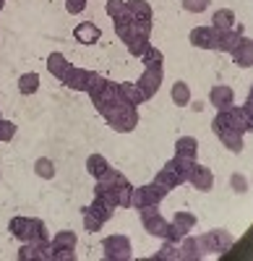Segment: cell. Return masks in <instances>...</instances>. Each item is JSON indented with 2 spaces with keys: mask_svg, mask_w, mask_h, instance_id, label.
Masks as SVG:
<instances>
[{
  "mask_svg": "<svg viewBox=\"0 0 253 261\" xmlns=\"http://www.w3.org/2000/svg\"><path fill=\"white\" fill-rule=\"evenodd\" d=\"M99 115L107 120V125L113 130H118V134H131V130L138 125V110L133 105H128L125 99H118V102L107 105Z\"/></svg>",
  "mask_w": 253,
  "mask_h": 261,
  "instance_id": "6da1fadb",
  "label": "cell"
},
{
  "mask_svg": "<svg viewBox=\"0 0 253 261\" xmlns=\"http://www.w3.org/2000/svg\"><path fill=\"white\" fill-rule=\"evenodd\" d=\"M8 230L16 241L21 243H34V241H42V238H47L45 232V222L37 220V217H13L8 222Z\"/></svg>",
  "mask_w": 253,
  "mask_h": 261,
  "instance_id": "7a4b0ae2",
  "label": "cell"
},
{
  "mask_svg": "<svg viewBox=\"0 0 253 261\" xmlns=\"http://www.w3.org/2000/svg\"><path fill=\"white\" fill-rule=\"evenodd\" d=\"M212 128H233L238 134H248L253 128V120H250V107H227V110H219Z\"/></svg>",
  "mask_w": 253,
  "mask_h": 261,
  "instance_id": "3957f363",
  "label": "cell"
},
{
  "mask_svg": "<svg viewBox=\"0 0 253 261\" xmlns=\"http://www.w3.org/2000/svg\"><path fill=\"white\" fill-rule=\"evenodd\" d=\"M89 97H92L94 107L102 113L107 105H113V102L120 99V86L115 81H107V79H102L99 73H94L92 86H89Z\"/></svg>",
  "mask_w": 253,
  "mask_h": 261,
  "instance_id": "277c9868",
  "label": "cell"
},
{
  "mask_svg": "<svg viewBox=\"0 0 253 261\" xmlns=\"http://www.w3.org/2000/svg\"><path fill=\"white\" fill-rule=\"evenodd\" d=\"M138 212H141V225H144L146 232L157 235V238H164V241H173V222H167L157 206H144Z\"/></svg>",
  "mask_w": 253,
  "mask_h": 261,
  "instance_id": "5b68a950",
  "label": "cell"
},
{
  "mask_svg": "<svg viewBox=\"0 0 253 261\" xmlns=\"http://www.w3.org/2000/svg\"><path fill=\"white\" fill-rule=\"evenodd\" d=\"M115 209H110L107 204H102L99 199H94L89 206H83L81 214H83V227H87V232H97L102 230V225L113 217Z\"/></svg>",
  "mask_w": 253,
  "mask_h": 261,
  "instance_id": "8992f818",
  "label": "cell"
},
{
  "mask_svg": "<svg viewBox=\"0 0 253 261\" xmlns=\"http://www.w3.org/2000/svg\"><path fill=\"white\" fill-rule=\"evenodd\" d=\"M170 193V191H164L159 183H146V186H138V188H133V199H131V206H136V209H144V206H157L164 196Z\"/></svg>",
  "mask_w": 253,
  "mask_h": 261,
  "instance_id": "52a82bcc",
  "label": "cell"
},
{
  "mask_svg": "<svg viewBox=\"0 0 253 261\" xmlns=\"http://www.w3.org/2000/svg\"><path fill=\"white\" fill-rule=\"evenodd\" d=\"M102 248H104V258L107 261H131L133 258L131 241L125 235H107Z\"/></svg>",
  "mask_w": 253,
  "mask_h": 261,
  "instance_id": "ba28073f",
  "label": "cell"
},
{
  "mask_svg": "<svg viewBox=\"0 0 253 261\" xmlns=\"http://www.w3.org/2000/svg\"><path fill=\"white\" fill-rule=\"evenodd\" d=\"M18 261H52V243L47 238L34 243H24L18 251Z\"/></svg>",
  "mask_w": 253,
  "mask_h": 261,
  "instance_id": "9c48e42d",
  "label": "cell"
},
{
  "mask_svg": "<svg viewBox=\"0 0 253 261\" xmlns=\"http://www.w3.org/2000/svg\"><path fill=\"white\" fill-rule=\"evenodd\" d=\"M206 253H224L230 246H233V235L227 230H209L206 235H201Z\"/></svg>",
  "mask_w": 253,
  "mask_h": 261,
  "instance_id": "30bf717a",
  "label": "cell"
},
{
  "mask_svg": "<svg viewBox=\"0 0 253 261\" xmlns=\"http://www.w3.org/2000/svg\"><path fill=\"white\" fill-rule=\"evenodd\" d=\"M180 246H178V251H180V258L183 261H201L204 256H206V248H204V241L201 238H196V235H183L180 238Z\"/></svg>",
  "mask_w": 253,
  "mask_h": 261,
  "instance_id": "8fae6325",
  "label": "cell"
},
{
  "mask_svg": "<svg viewBox=\"0 0 253 261\" xmlns=\"http://www.w3.org/2000/svg\"><path fill=\"white\" fill-rule=\"evenodd\" d=\"M92 79H94V71H87V68H71L66 76H63V84L73 92H89L92 86Z\"/></svg>",
  "mask_w": 253,
  "mask_h": 261,
  "instance_id": "7c38bea8",
  "label": "cell"
},
{
  "mask_svg": "<svg viewBox=\"0 0 253 261\" xmlns=\"http://www.w3.org/2000/svg\"><path fill=\"white\" fill-rule=\"evenodd\" d=\"M136 86L144 92L146 99H152L159 92V86H162V68H144V73L136 81Z\"/></svg>",
  "mask_w": 253,
  "mask_h": 261,
  "instance_id": "4fadbf2b",
  "label": "cell"
},
{
  "mask_svg": "<svg viewBox=\"0 0 253 261\" xmlns=\"http://www.w3.org/2000/svg\"><path fill=\"white\" fill-rule=\"evenodd\" d=\"M154 183H159L164 191H173V188H178V186H183V183H185V175H183V172H180L173 162H167V165L157 172Z\"/></svg>",
  "mask_w": 253,
  "mask_h": 261,
  "instance_id": "5bb4252c",
  "label": "cell"
},
{
  "mask_svg": "<svg viewBox=\"0 0 253 261\" xmlns=\"http://www.w3.org/2000/svg\"><path fill=\"white\" fill-rule=\"evenodd\" d=\"M191 45L199 50H217V29L214 27H196L191 32Z\"/></svg>",
  "mask_w": 253,
  "mask_h": 261,
  "instance_id": "9a60e30c",
  "label": "cell"
},
{
  "mask_svg": "<svg viewBox=\"0 0 253 261\" xmlns=\"http://www.w3.org/2000/svg\"><path fill=\"white\" fill-rule=\"evenodd\" d=\"M196 227V214L191 212H175L173 217V243H178L183 235H188Z\"/></svg>",
  "mask_w": 253,
  "mask_h": 261,
  "instance_id": "2e32d148",
  "label": "cell"
},
{
  "mask_svg": "<svg viewBox=\"0 0 253 261\" xmlns=\"http://www.w3.org/2000/svg\"><path fill=\"white\" fill-rule=\"evenodd\" d=\"M188 180H191V186L196 191H212L214 188V175H212V170L204 167L196 162V167L191 170V175H188Z\"/></svg>",
  "mask_w": 253,
  "mask_h": 261,
  "instance_id": "e0dca14e",
  "label": "cell"
},
{
  "mask_svg": "<svg viewBox=\"0 0 253 261\" xmlns=\"http://www.w3.org/2000/svg\"><path fill=\"white\" fill-rule=\"evenodd\" d=\"M240 39H243V29L240 27H233V29H227V32H217V50L233 53L238 47Z\"/></svg>",
  "mask_w": 253,
  "mask_h": 261,
  "instance_id": "ac0fdd59",
  "label": "cell"
},
{
  "mask_svg": "<svg viewBox=\"0 0 253 261\" xmlns=\"http://www.w3.org/2000/svg\"><path fill=\"white\" fill-rule=\"evenodd\" d=\"M233 99H235L233 89H230V86H224V84L212 86V92H209V102H212L217 110H227V107H233Z\"/></svg>",
  "mask_w": 253,
  "mask_h": 261,
  "instance_id": "d6986e66",
  "label": "cell"
},
{
  "mask_svg": "<svg viewBox=\"0 0 253 261\" xmlns=\"http://www.w3.org/2000/svg\"><path fill=\"white\" fill-rule=\"evenodd\" d=\"M73 37H76V42H81V45H94V42H99L102 32H99L97 24H92V21H83V24H78L73 29Z\"/></svg>",
  "mask_w": 253,
  "mask_h": 261,
  "instance_id": "ffe728a7",
  "label": "cell"
},
{
  "mask_svg": "<svg viewBox=\"0 0 253 261\" xmlns=\"http://www.w3.org/2000/svg\"><path fill=\"white\" fill-rule=\"evenodd\" d=\"M230 55H233V60L240 65V68H250V65H253V42L243 37L238 42V47L230 53Z\"/></svg>",
  "mask_w": 253,
  "mask_h": 261,
  "instance_id": "44dd1931",
  "label": "cell"
},
{
  "mask_svg": "<svg viewBox=\"0 0 253 261\" xmlns=\"http://www.w3.org/2000/svg\"><path fill=\"white\" fill-rule=\"evenodd\" d=\"M97 183H99V186H104V188H110V191H118V188H123V186H128V178H125L120 170L107 167V170H104L102 175L97 178Z\"/></svg>",
  "mask_w": 253,
  "mask_h": 261,
  "instance_id": "7402d4cb",
  "label": "cell"
},
{
  "mask_svg": "<svg viewBox=\"0 0 253 261\" xmlns=\"http://www.w3.org/2000/svg\"><path fill=\"white\" fill-rule=\"evenodd\" d=\"M214 134L219 136V141L230 151H235V154H240V151H243V134H238V130H233V128H217Z\"/></svg>",
  "mask_w": 253,
  "mask_h": 261,
  "instance_id": "603a6c76",
  "label": "cell"
},
{
  "mask_svg": "<svg viewBox=\"0 0 253 261\" xmlns=\"http://www.w3.org/2000/svg\"><path fill=\"white\" fill-rule=\"evenodd\" d=\"M73 68V65L66 60V55H60V53H52L50 58H47V71L55 76V79H60L63 81V76H66L68 71Z\"/></svg>",
  "mask_w": 253,
  "mask_h": 261,
  "instance_id": "cb8c5ba5",
  "label": "cell"
},
{
  "mask_svg": "<svg viewBox=\"0 0 253 261\" xmlns=\"http://www.w3.org/2000/svg\"><path fill=\"white\" fill-rule=\"evenodd\" d=\"M107 16L115 21V24H123V21H133L125 0H107Z\"/></svg>",
  "mask_w": 253,
  "mask_h": 261,
  "instance_id": "d4e9b609",
  "label": "cell"
},
{
  "mask_svg": "<svg viewBox=\"0 0 253 261\" xmlns=\"http://www.w3.org/2000/svg\"><path fill=\"white\" fill-rule=\"evenodd\" d=\"M175 154H178V157H193V160H196V154H199V141H196L193 136H180V139L175 141Z\"/></svg>",
  "mask_w": 253,
  "mask_h": 261,
  "instance_id": "484cf974",
  "label": "cell"
},
{
  "mask_svg": "<svg viewBox=\"0 0 253 261\" xmlns=\"http://www.w3.org/2000/svg\"><path fill=\"white\" fill-rule=\"evenodd\" d=\"M212 27L217 32H227V29H233L235 27V13L230 11V8H219L214 16H212Z\"/></svg>",
  "mask_w": 253,
  "mask_h": 261,
  "instance_id": "4316f807",
  "label": "cell"
},
{
  "mask_svg": "<svg viewBox=\"0 0 253 261\" xmlns=\"http://www.w3.org/2000/svg\"><path fill=\"white\" fill-rule=\"evenodd\" d=\"M125 6L136 21H152V6L146 0H125Z\"/></svg>",
  "mask_w": 253,
  "mask_h": 261,
  "instance_id": "83f0119b",
  "label": "cell"
},
{
  "mask_svg": "<svg viewBox=\"0 0 253 261\" xmlns=\"http://www.w3.org/2000/svg\"><path fill=\"white\" fill-rule=\"evenodd\" d=\"M120 86V99H125L128 105H141V102H146V97H144V92L138 89L136 84H118Z\"/></svg>",
  "mask_w": 253,
  "mask_h": 261,
  "instance_id": "f1b7e54d",
  "label": "cell"
},
{
  "mask_svg": "<svg viewBox=\"0 0 253 261\" xmlns=\"http://www.w3.org/2000/svg\"><path fill=\"white\" fill-rule=\"evenodd\" d=\"M170 94H173V102L180 105V107H183V105H191V86H188L185 81H175Z\"/></svg>",
  "mask_w": 253,
  "mask_h": 261,
  "instance_id": "f546056e",
  "label": "cell"
},
{
  "mask_svg": "<svg viewBox=\"0 0 253 261\" xmlns=\"http://www.w3.org/2000/svg\"><path fill=\"white\" fill-rule=\"evenodd\" d=\"M125 47H128L131 55L141 58L146 50L152 47V42H149V37H128V39H125Z\"/></svg>",
  "mask_w": 253,
  "mask_h": 261,
  "instance_id": "4dcf8cb0",
  "label": "cell"
},
{
  "mask_svg": "<svg viewBox=\"0 0 253 261\" xmlns=\"http://www.w3.org/2000/svg\"><path fill=\"white\" fill-rule=\"evenodd\" d=\"M76 232H71V230H60L55 238H52V251H58V248H76Z\"/></svg>",
  "mask_w": 253,
  "mask_h": 261,
  "instance_id": "1f68e13d",
  "label": "cell"
},
{
  "mask_svg": "<svg viewBox=\"0 0 253 261\" xmlns=\"http://www.w3.org/2000/svg\"><path fill=\"white\" fill-rule=\"evenodd\" d=\"M178 258H180V251L173 241H164V246L152 256V261H178Z\"/></svg>",
  "mask_w": 253,
  "mask_h": 261,
  "instance_id": "d6a6232c",
  "label": "cell"
},
{
  "mask_svg": "<svg viewBox=\"0 0 253 261\" xmlns=\"http://www.w3.org/2000/svg\"><path fill=\"white\" fill-rule=\"evenodd\" d=\"M107 167H110V165H107V160H104L102 154H92V157L87 160V170H89L92 178H99Z\"/></svg>",
  "mask_w": 253,
  "mask_h": 261,
  "instance_id": "836d02e7",
  "label": "cell"
},
{
  "mask_svg": "<svg viewBox=\"0 0 253 261\" xmlns=\"http://www.w3.org/2000/svg\"><path fill=\"white\" fill-rule=\"evenodd\" d=\"M18 89H21V94H34L39 89V76L37 73H24L18 79Z\"/></svg>",
  "mask_w": 253,
  "mask_h": 261,
  "instance_id": "e575fe53",
  "label": "cell"
},
{
  "mask_svg": "<svg viewBox=\"0 0 253 261\" xmlns=\"http://www.w3.org/2000/svg\"><path fill=\"white\" fill-rule=\"evenodd\" d=\"M141 60H144V68H162V63H164V55L157 50V47H149L144 55H141Z\"/></svg>",
  "mask_w": 253,
  "mask_h": 261,
  "instance_id": "d590c367",
  "label": "cell"
},
{
  "mask_svg": "<svg viewBox=\"0 0 253 261\" xmlns=\"http://www.w3.org/2000/svg\"><path fill=\"white\" fill-rule=\"evenodd\" d=\"M34 172L39 178H45V180H50V178H55V165L50 162V160H37V165H34Z\"/></svg>",
  "mask_w": 253,
  "mask_h": 261,
  "instance_id": "8d00e7d4",
  "label": "cell"
},
{
  "mask_svg": "<svg viewBox=\"0 0 253 261\" xmlns=\"http://www.w3.org/2000/svg\"><path fill=\"white\" fill-rule=\"evenodd\" d=\"M170 162H173V165H175V167L183 172V175H185V180H188V175H191V170L196 167V160H193V157H178V154H175Z\"/></svg>",
  "mask_w": 253,
  "mask_h": 261,
  "instance_id": "74e56055",
  "label": "cell"
},
{
  "mask_svg": "<svg viewBox=\"0 0 253 261\" xmlns=\"http://www.w3.org/2000/svg\"><path fill=\"white\" fill-rule=\"evenodd\" d=\"M115 196H118V206L128 209V206H131V199H133V186L128 183V186L118 188V191H115Z\"/></svg>",
  "mask_w": 253,
  "mask_h": 261,
  "instance_id": "f35d334b",
  "label": "cell"
},
{
  "mask_svg": "<svg viewBox=\"0 0 253 261\" xmlns=\"http://www.w3.org/2000/svg\"><path fill=\"white\" fill-rule=\"evenodd\" d=\"M16 136V123L0 118V141H11Z\"/></svg>",
  "mask_w": 253,
  "mask_h": 261,
  "instance_id": "ab89813d",
  "label": "cell"
},
{
  "mask_svg": "<svg viewBox=\"0 0 253 261\" xmlns=\"http://www.w3.org/2000/svg\"><path fill=\"white\" fill-rule=\"evenodd\" d=\"M183 8L191 11V13H201L209 8V0H183Z\"/></svg>",
  "mask_w": 253,
  "mask_h": 261,
  "instance_id": "60d3db41",
  "label": "cell"
},
{
  "mask_svg": "<svg viewBox=\"0 0 253 261\" xmlns=\"http://www.w3.org/2000/svg\"><path fill=\"white\" fill-rule=\"evenodd\" d=\"M73 258H76L73 248H58V251H52V261H73Z\"/></svg>",
  "mask_w": 253,
  "mask_h": 261,
  "instance_id": "b9f144b4",
  "label": "cell"
},
{
  "mask_svg": "<svg viewBox=\"0 0 253 261\" xmlns=\"http://www.w3.org/2000/svg\"><path fill=\"white\" fill-rule=\"evenodd\" d=\"M87 8V0H66V11L68 13H81Z\"/></svg>",
  "mask_w": 253,
  "mask_h": 261,
  "instance_id": "7bdbcfd3",
  "label": "cell"
},
{
  "mask_svg": "<svg viewBox=\"0 0 253 261\" xmlns=\"http://www.w3.org/2000/svg\"><path fill=\"white\" fill-rule=\"evenodd\" d=\"M230 183H233L235 191H240V193L245 191V178H243V175H233V180H230Z\"/></svg>",
  "mask_w": 253,
  "mask_h": 261,
  "instance_id": "ee69618b",
  "label": "cell"
},
{
  "mask_svg": "<svg viewBox=\"0 0 253 261\" xmlns=\"http://www.w3.org/2000/svg\"><path fill=\"white\" fill-rule=\"evenodd\" d=\"M3 3H6V0H0V11H3Z\"/></svg>",
  "mask_w": 253,
  "mask_h": 261,
  "instance_id": "f6af8a7d",
  "label": "cell"
}]
</instances>
